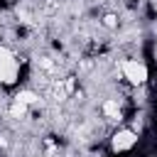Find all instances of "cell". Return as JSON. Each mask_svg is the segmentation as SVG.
<instances>
[{"label": "cell", "mask_w": 157, "mask_h": 157, "mask_svg": "<svg viewBox=\"0 0 157 157\" xmlns=\"http://www.w3.org/2000/svg\"><path fill=\"white\" fill-rule=\"evenodd\" d=\"M118 74L120 78L130 86V88H142L147 81H150V66L137 59V56H128V59H120L118 61Z\"/></svg>", "instance_id": "1"}, {"label": "cell", "mask_w": 157, "mask_h": 157, "mask_svg": "<svg viewBox=\"0 0 157 157\" xmlns=\"http://www.w3.org/2000/svg\"><path fill=\"white\" fill-rule=\"evenodd\" d=\"M137 142H140V132L132 130L130 125H120L110 132L108 150H110V155H130L137 147Z\"/></svg>", "instance_id": "2"}, {"label": "cell", "mask_w": 157, "mask_h": 157, "mask_svg": "<svg viewBox=\"0 0 157 157\" xmlns=\"http://www.w3.org/2000/svg\"><path fill=\"white\" fill-rule=\"evenodd\" d=\"M20 81V59L17 54L7 47L0 44V86H15Z\"/></svg>", "instance_id": "3"}, {"label": "cell", "mask_w": 157, "mask_h": 157, "mask_svg": "<svg viewBox=\"0 0 157 157\" xmlns=\"http://www.w3.org/2000/svg\"><path fill=\"white\" fill-rule=\"evenodd\" d=\"M147 157H155V155H147Z\"/></svg>", "instance_id": "4"}]
</instances>
